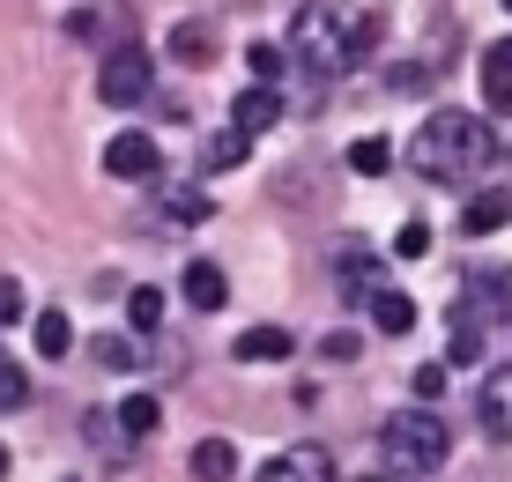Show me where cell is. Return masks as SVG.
Masks as SVG:
<instances>
[{
  "instance_id": "cell-25",
  "label": "cell",
  "mask_w": 512,
  "mask_h": 482,
  "mask_svg": "<svg viewBox=\"0 0 512 482\" xmlns=\"http://www.w3.org/2000/svg\"><path fill=\"white\" fill-rule=\"evenodd\" d=\"M409 394H416L423 408H431L438 394H446V364H416V371H409Z\"/></svg>"
},
{
  "instance_id": "cell-26",
  "label": "cell",
  "mask_w": 512,
  "mask_h": 482,
  "mask_svg": "<svg viewBox=\"0 0 512 482\" xmlns=\"http://www.w3.org/2000/svg\"><path fill=\"white\" fill-rule=\"evenodd\" d=\"M97 364H104V371H134L141 356H134V342H127V334H104V342H97Z\"/></svg>"
},
{
  "instance_id": "cell-22",
  "label": "cell",
  "mask_w": 512,
  "mask_h": 482,
  "mask_svg": "<svg viewBox=\"0 0 512 482\" xmlns=\"http://www.w3.org/2000/svg\"><path fill=\"white\" fill-rule=\"evenodd\" d=\"M245 156H253V141H245L238 127H231V134H216V141H208V171H231V164H245Z\"/></svg>"
},
{
  "instance_id": "cell-12",
  "label": "cell",
  "mask_w": 512,
  "mask_h": 482,
  "mask_svg": "<svg viewBox=\"0 0 512 482\" xmlns=\"http://www.w3.org/2000/svg\"><path fill=\"white\" fill-rule=\"evenodd\" d=\"M372 327H379V334H409V327H416V297L379 290V282H372Z\"/></svg>"
},
{
  "instance_id": "cell-4",
  "label": "cell",
  "mask_w": 512,
  "mask_h": 482,
  "mask_svg": "<svg viewBox=\"0 0 512 482\" xmlns=\"http://www.w3.org/2000/svg\"><path fill=\"white\" fill-rule=\"evenodd\" d=\"M97 97L112 104V112H127V104L149 97V52H141L134 38L119 45V52H104V67H97Z\"/></svg>"
},
{
  "instance_id": "cell-16",
  "label": "cell",
  "mask_w": 512,
  "mask_h": 482,
  "mask_svg": "<svg viewBox=\"0 0 512 482\" xmlns=\"http://www.w3.org/2000/svg\"><path fill=\"white\" fill-rule=\"evenodd\" d=\"M193 475H201V482H231L238 475V453L223 438H201V445H193Z\"/></svg>"
},
{
  "instance_id": "cell-29",
  "label": "cell",
  "mask_w": 512,
  "mask_h": 482,
  "mask_svg": "<svg viewBox=\"0 0 512 482\" xmlns=\"http://www.w3.org/2000/svg\"><path fill=\"white\" fill-rule=\"evenodd\" d=\"M23 394H30V379H23V371H8V364H0V408H15Z\"/></svg>"
},
{
  "instance_id": "cell-11",
  "label": "cell",
  "mask_w": 512,
  "mask_h": 482,
  "mask_svg": "<svg viewBox=\"0 0 512 482\" xmlns=\"http://www.w3.org/2000/svg\"><path fill=\"white\" fill-rule=\"evenodd\" d=\"M290 349H297V342H290L282 327H245L238 342H231V356H238V364H282Z\"/></svg>"
},
{
  "instance_id": "cell-28",
  "label": "cell",
  "mask_w": 512,
  "mask_h": 482,
  "mask_svg": "<svg viewBox=\"0 0 512 482\" xmlns=\"http://www.w3.org/2000/svg\"><path fill=\"white\" fill-rule=\"evenodd\" d=\"M15 319H23V282L0 275V327H15Z\"/></svg>"
},
{
  "instance_id": "cell-18",
  "label": "cell",
  "mask_w": 512,
  "mask_h": 482,
  "mask_svg": "<svg viewBox=\"0 0 512 482\" xmlns=\"http://www.w3.org/2000/svg\"><path fill=\"white\" fill-rule=\"evenodd\" d=\"M505 216H512V208L498 201V193H483V201L461 208V230H468V238H490V230H505Z\"/></svg>"
},
{
  "instance_id": "cell-6",
  "label": "cell",
  "mask_w": 512,
  "mask_h": 482,
  "mask_svg": "<svg viewBox=\"0 0 512 482\" xmlns=\"http://www.w3.org/2000/svg\"><path fill=\"white\" fill-rule=\"evenodd\" d=\"M253 482H334V460H327V445H290V453H275Z\"/></svg>"
},
{
  "instance_id": "cell-20",
  "label": "cell",
  "mask_w": 512,
  "mask_h": 482,
  "mask_svg": "<svg viewBox=\"0 0 512 482\" xmlns=\"http://www.w3.org/2000/svg\"><path fill=\"white\" fill-rule=\"evenodd\" d=\"M386 164H394V149H386V141H379V134H364V141H349V171H357V178H379Z\"/></svg>"
},
{
  "instance_id": "cell-15",
  "label": "cell",
  "mask_w": 512,
  "mask_h": 482,
  "mask_svg": "<svg viewBox=\"0 0 512 482\" xmlns=\"http://www.w3.org/2000/svg\"><path fill=\"white\" fill-rule=\"evenodd\" d=\"M30 334H38V356H45V364H60V356L75 349V319H67V312H38V327H30Z\"/></svg>"
},
{
  "instance_id": "cell-23",
  "label": "cell",
  "mask_w": 512,
  "mask_h": 482,
  "mask_svg": "<svg viewBox=\"0 0 512 482\" xmlns=\"http://www.w3.org/2000/svg\"><path fill=\"white\" fill-rule=\"evenodd\" d=\"M127 319H134L141 334H149V327H164V290H149V282H141V290L127 297Z\"/></svg>"
},
{
  "instance_id": "cell-21",
  "label": "cell",
  "mask_w": 512,
  "mask_h": 482,
  "mask_svg": "<svg viewBox=\"0 0 512 482\" xmlns=\"http://www.w3.org/2000/svg\"><path fill=\"white\" fill-rule=\"evenodd\" d=\"M468 297H490V319H512V275H468Z\"/></svg>"
},
{
  "instance_id": "cell-24",
  "label": "cell",
  "mask_w": 512,
  "mask_h": 482,
  "mask_svg": "<svg viewBox=\"0 0 512 482\" xmlns=\"http://www.w3.org/2000/svg\"><path fill=\"white\" fill-rule=\"evenodd\" d=\"M164 216H171V223H208V193L171 186V193H164Z\"/></svg>"
},
{
  "instance_id": "cell-10",
  "label": "cell",
  "mask_w": 512,
  "mask_h": 482,
  "mask_svg": "<svg viewBox=\"0 0 512 482\" xmlns=\"http://www.w3.org/2000/svg\"><path fill=\"white\" fill-rule=\"evenodd\" d=\"M179 290H186V305H193V312H223V305H231V282H223V267H216V260H193Z\"/></svg>"
},
{
  "instance_id": "cell-17",
  "label": "cell",
  "mask_w": 512,
  "mask_h": 482,
  "mask_svg": "<svg viewBox=\"0 0 512 482\" xmlns=\"http://www.w3.org/2000/svg\"><path fill=\"white\" fill-rule=\"evenodd\" d=\"M119 431H127V438H149L156 431V423H164V408H156V394H127V408H119Z\"/></svg>"
},
{
  "instance_id": "cell-31",
  "label": "cell",
  "mask_w": 512,
  "mask_h": 482,
  "mask_svg": "<svg viewBox=\"0 0 512 482\" xmlns=\"http://www.w3.org/2000/svg\"><path fill=\"white\" fill-rule=\"evenodd\" d=\"M505 8H512V0H505Z\"/></svg>"
},
{
  "instance_id": "cell-9",
  "label": "cell",
  "mask_w": 512,
  "mask_h": 482,
  "mask_svg": "<svg viewBox=\"0 0 512 482\" xmlns=\"http://www.w3.org/2000/svg\"><path fill=\"white\" fill-rule=\"evenodd\" d=\"M231 119H238V134L253 141L260 127H275V119H282V97H275L268 82H245V89H238V104H231Z\"/></svg>"
},
{
  "instance_id": "cell-2",
  "label": "cell",
  "mask_w": 512,
  "mask_h": 482,
  "mask_svg": "<svg viewBox=\"0 0 512 482\" xmlns=\"http://www.w3.org/2000/svg\"><path fill=\"white\" fill-rule=\"evenodd\" d=\"M490 156H498V141L475 112H431L409 141V164L423 178H438V186H468V178L490 171Z\"/></svg>"
},
{
  "instance_id": "cell-7",
  "label": "cell",
  "mask_w": 512,
  "mask_h": 482,
  "mask_svg": "<svg viewBox=\"0 0 512 482\" xmlns=\"http://www.w3.org/2000/svg\"><path fill=\"white\" fill-rule=\"evenodd\" d=\"M475 423H483L490 438H512V364H498L475 386Z\"/></svg>"
},
{
  "instance_id": "cell-13",
  "label": "cell",
  "mask_w": 512,
  "mask_h": 482,
  "mask_svg": "<svg viewBox=\"0 0 512 482\" xmlns=\"http://www.w3.org/2000/svg\"><path fill=\"white\" fill-rule=\"evenodd\" d=\"M171 60H179V67H208V60H216V30H208V23H179V30H171Z\"/></svg>"
},
{
  "instance_id": "cell-1",
  "label": "cell",
  "mask_w": 512,
  "mask_h": 482,
  "mask_svg": "<svg viewBox=\"0 0 512 482\" xmlns=\"http://www.w3.org/2000/svg\"><path fill=\"white\" fill-rule=\"evenodd\" d=\"M379 15H357L349 0H305V8L290 15V45L305 67H320V75H342V67H357L364 52L379 45Z\"/></svg>"
},
{
  "instance_id": "cell-27",
  "label": "cell",
  "mask_w": 512,
  "mask_h": 482,
  "mask_svg": "<svg viewBox=\"0 0 512 482\" xmlns=\"http://www.w3.org/2000/svg\"><path fill=\"white\" fill-rule=\"evenodd\" d=\"M394 253H401V260H423V253H431V223H401Z\"/></svg>"
},
{
  "instance_id": "cell-8",
  "label": "cell",
  "mask_w": 512,
  "mask_h": 482,
  "mask_svg": "<svg viewBox=\"0 0 512 482\" xmlns=\"http://www.w3.org/2000/svg\"><path fill=\"white\" fill-rule=\"evenodd\" d=\"M483 104L490 112H512V38H498V45H483Z\"/></svg>"
},
{
  "instance_id": "cell-5",
  "label": "cell",
  "mask_w": 512,
  "mask_h": 482,
  "mask_svg": "<svg viewBox=\"0 0 512 482\" xmlns=\"http://www.w3.org/2000/svg\"><path fill=\"white\" fill-rule=\"evenodd\" d=\"M156 164H164V156H156V141L141 134V127L104 141V171H112V178H156Z\"/></svg>"
},
{
  "instance_id": "cell-14",
  "label": "cell",
  "mask_w": 512,
  "mask_h": 482,
  "mask_svg": "<svg viewBox=\"0 0 512 482\" xmlns=\"http://www.w3.org/2000/svg\"><path fill=\"white\" fill-rule=\"evenodd\" d=\"M446 364H483V319H475V305H453V356Z\"/></svg>"
},
{
  "instance_id": "cell-3",
  "label": "cell",
  "mask_w": 512,
  "mask_h": 482,
  "mask_svg": "<svg viewBox=\"0 0 512 482\" xmlns=\"http://www.w3.org/2000/svg\"><path fill=\"white\" fill-rule=\"evenodd\" d=\"M379 453H386V468L394 475H409V482H423V475H438L446 468V453H453V431L431 416V408H401V416H386V431H379Z\"/></svg>"
},
{
  "instance_id": "cell-30",
  "label": "cell",
  "mask_w": 512,
  "mask_h": 482,
  "mask_svg": "<svg viewBox=\"0 0 512 482\" xmlns=\"http://www.w3.org/2000/svg\"><path fill=\"white\" fill-rule=\"evenodd\" d=\"M0 482H8V445H0Z\"/></svg>"
},
{
  "instance_id": "cell-19",
  "label": "cell",
  "mask_w": 512,
  "mask_h": 482,
  "mask_svg": "<svg viewBox=\"0 0 512 482\" xmlns=\"http://www.w3.org/2000/svg\"><path fill=\"white\" fill-rule=\"evenodd\" d=\"M245 75H253V82H282V75H290V60H282V45H268V38H260V45H245Z\"/></svg>"
}]
</instances>
